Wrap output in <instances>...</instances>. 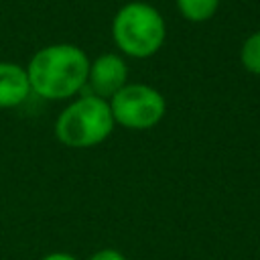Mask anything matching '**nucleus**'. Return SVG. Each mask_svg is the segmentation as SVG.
I'll return each mask as SVG.
<instances>
[{
    "instance_id": "7",
    "label": "nucleus",
    "mask_w": 260,
    "mask_h": 260,
    "mask_svg": "<svg viewBox=\"0 0 260 260\" xmlns=\"http://www.w3.org/2000/svg\"><path fill=\"white\" fill-rule=\"evenodd\" d=\"M175 2L181 16L191 22H205L219 8V0H175Z\"/></svg>"
},
{
    "instance_id": "2",
    "label": "nucleus",
    "mask_w": 260,
    "mask_h": 260,
    "mask_svg": "<svg viewBox=\"0 0 260 260\" xmlns=\"http://www.w3.org/2000/svg\"><path fill=\"white\" fill-rule=\"evenodd\" d=\"M114 126L110 102L87 93L63 108L55 122V136L65 146L91 148L102 144L112 134Z\"/></svg>"
},
{
    "instance_id": "1",
    "label": "nucleus",
    "mask_w": 260,
    "mask_h": 260,
    "mask_svg": "<svg viewBox=\"0 0 260 260\" xmlns=\"http://www.w3.org/2000/svg\"><path fill=\"white\" fill-rule=\"evenodd\" d=\"M89 73V57L71 43H55L39 49L28 65L26 75L30 91L45 100H69L77 95Z\"/></svg>"
},
{
    "instance_id": "3",
    "label": "nucleus",
    "mask_w": 260,
    "mask_h": 260,
    "mask_svg": "<svg viewBox=\"0 0 260 260\" xmlns=\"http://www.w3.org/2000/svg\"><path fill=\"white\" fill-rule=\"evenodd\" d=\"M112 39L124 55L146 59L154 55L167 39L165 18L146 2H128L114 14Z\"/></svg>"
},
{
    "instance_id": "8",
    "label": "nucleus",
    "mask_w": 260,
    "mask_h": 260,
    "mask_svg": "<svg viewBox=\"0 0 260 260\" xmlns=\"http://www.w3.org/2000/svg\"><path fill=\"white\" fill-rule=\"evenodd\" d=\"M240 61L244 69L252 75H260V30L252 32L240 49Z\"/></svg>"
},
{
    "instance_id": "10",
    "label": "nucleus",
    "mask_w": 260,
    "mask_h": 260,
    "mask_svg": "<svg viewBox=\"0 0 260 260\" xmlns=\"http://www.w3.org/2000/svg\"><path fill=\"white\" fill-rule=\"evenodd\" d=\"M41 260H79V258H75V256H71L67 252H51V254L43 256Z\"/></svg>"
},
{
    "instance_id": "6",
    "label": "nucleus",
    "mask_w": 260,
    "mask_h": 260,
    "mask_svg": "<svg viewBox=\"0 0 260 260\" xmlns=\"http://www.w3.org/2000/svg\"><path fill=\"white\" fill-rule=\"evenodd\" d=\"M30 93L26 69L18 63L0 61V110L20 106Z\"/></svg>"
},
{
    "instance_id": "4",
    "label": "nucleus",
    "mask_w": 260,
    "mask_h": 260,
    "mask_svg": "<svg viewBox=\"0 0 260 260\" xmlns=\"http://www.w3.org/2000/svg\"><path fill=\"white\" fill-rule=\"evenodd\" d=\"M110 110L114 122L128 130H148L154 128L165 112V95L148 83H126L112 100Z\"/></svg>"
},
{
    "instance_id": "5",
    "label": "nucleus",
    "mask_w": 260,
    "mask_h": 260,
    "mask_svg": "<svg viewBox=\"0 0 260 260\" xmlns=\"http://www.w3.org/2000/svg\"><path fill=\"white\" fill-rule=\"evenodd\" d=\"M126 83H128V65L120 55L104 53L89 63L85 87L91 89V95L110 102Z\"/></svg>"
},
{
    "instance_id": "9",
    "label": "nucleus",
    "mask_w": 260,
    "mask_h": 260,
    "mask_svg": "<svg viewBox=\"0 0 260 260\" xmlns=\"http://www.w3.org/2000/svg\"><path fill=\"white\" fill-rule=\"evenodd\" d=\"M87 260H128V258L116 248H102V250L93 252Z\"/></svg>"
}]
</instances>
